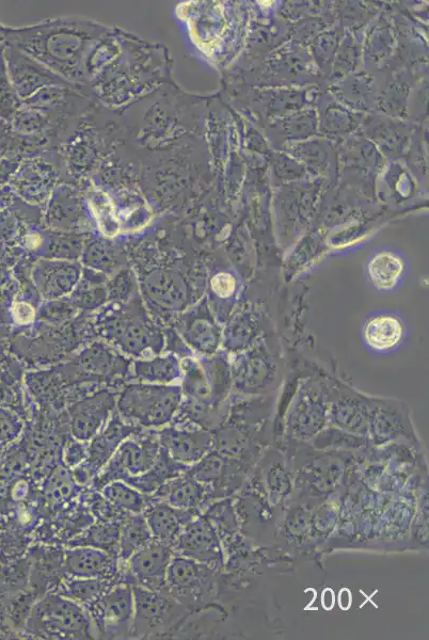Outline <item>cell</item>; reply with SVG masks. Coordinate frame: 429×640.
<instances>
[{
  "label": "cell",
  "instance_id": "obj_19",
  "mask_svg": "<svg viewBox=\"0 0 429 640\" xmlns=\"http://www.w3.org/2000/svg\"><path fill=\"white\" fill-rule=\"evenodd\" d=\"M101 493L109 504L129 514H142L148 504L147 495L122 480L107 484L101 489Z\"/></svg>",
  "mask_w": 429,
  "mask_h": 640
},
{
  "label": "cell",
  "instance_id": "obj_7",
  "mask_svg": "<svg viewBox=\"0 0 429 640\" xmlns=\"http://www.w3.org/2000/svg\"><path fill=\"white\" fill-rule=\"evenodd\" d=\"M174 551L167 544L153 539L126 560L131 585L161 591L166 587V576Z\"/></svg>",
  "mask_w": 429,
  "mask_h": 640
},
{
  "label": "cell",
  "instance_id": "obj_4",
  "mask_svg": "<svg viewBox=\"0 0 429 640\" xmlns=\"http://www.w3.org/2000/svg\"><path fill=\"white\" fill-rule=\"evenodd\" d=\"M85 610L103 636L113 639L132 637L135 607L131 584L114 585Z\"/></svg>",
  "mask_w": 429,
  "mask_h": 640
},
{
  "label": "cell",
  "instance_id": "obj_18",
  "mask_svg": "<svg viewBox=\"0 0 429 640\" xmlns=\"http://www.w3.org/2000/svg\"><path fill=\"white\" fill-rule=\"evenodd\" d=\"M154 539L143 514H127L120 523L119 558L126 562Z\"/></svg>",
  "mask_w": 429,
  "mask_h": 640
},
{
  "label": "cell",
  "instance_id": "obj_15",
  "mask_svg": "<svg viewBox=\"0 0 429 640\" xmlns=\"http://www.w3.org/2000/svg\"><path fill=\"white\" fill-rule=\"evenodd\" d=\"M189 468L171 458L164 447L161 446L153 466L146 472L136 477L124 480L142 494L151 496L157 489H160L169 480L185 473Z\"/></svg>",
  "mask_w": 429,
  "mask_h": 640
},
{
  "label": "cell",
  "instance_id": "obj_11",
  "mask_svg": "<svg viewBox=\"0 0 429 640\" xmlns=\"http://www.w3.org/2000/svg\"><path fill=\"white\" fill-rule=\"evenodd\" d=\"M206 572L195 560L174 554L166 576L165 590L188 608L196 603Z\"/></svg>",
  "mask_w": 429,
  "mask_h": 640
},
{
  "label": "cell",
  "instance_id": "obj_16",
  "mask_svg": "<svg viewBox=\"0 0 429 640\" xmlns=\"http://www.w3.org/2000/svg\"><path fill=\"white\" fill-rule=\"evenodd\" d=\"M113 405L98 398L76 406L72 411V432L76 440L87 442L98 434Z\"/></svg>",
  "mask_w": 429,
  "mask_h": 640
},
{
  "label": "cell",
  "instance_id": "obj_21",
  "mask_svg": "<svg viewBox=\"0 0 429 640\" xmlns=\"http://www.w3.org/2000/svg\"><path fill=\"white\" fill-rule=\"evenodd\" d=\"M114 585L113 580L70 578L63 584L61 595L85 608L103 597Z\"/></svg>",
  "mask_w": 429,
  "mask_h": 640
},
{
  "label": "cell",
  "instance_id": "obj_24",
  "mask_svg": "<svg viewBox=\"0 0 429 640\" xmlns=\"http://www.w3.org/2000/svg\"><path fill=\"white\" fill-rule=\"evenodd\" d=\"M87 455L88 447L77 441H72L66 447L63 459L69 468L74 469L86 460Z\"/></svg>",
  "mask_w": 429,
  "mask_h": 640
},
{
  "label": "cell",
  "instance_id": "obj_10",
  "mask_svg": "<svg viewBox=\"0 0 429 640\" xmlns=\"http://www.w3.org/2000/svg\"><path fill=\"white\" fill-rule=\"evenodd\" d=\"M115 556L92 547L78 546L68 550L63 560V569L76 579L113 580L117 574Z\"/></svg>",
  "mask_w": 429,
  "mask_h": 640
},
{
  "label": "cell",
  "instance_id": "obj_23",
  "mask_svg": "<svg viewBox=\"0 0 429 640\" xmlns=\"http://www.w3.org/2000/svg\"><path fill=\"white\" fill-rule=\"evenodd\" d=\"M403 263L390 253H381L369 265L370 276L380 290H390L402 276Z\"/></svg>",
  "mask_w": 429,
  "mask_h": 640
},
{
  "label": "cell",
  "instance_id": "obj_25",
  "mask_svg": "<svg viewBox=\"0 0 429 640\" xmlns=\"http://www.w3.org/2000/svg\"><path fill=\"white\" fill-rule=\"evenodd\" d=\"M213 290L220 297H229L235 291V281L228 274H220L213 280Z\"/></svg>",
  "mask_w": 429,
  "mask_h": 640
},
{
  "label": "cell",
  "instance_id": "obj_17",
  "mask_svg": "<svg viewBox=\"0 0 429 640\" xmlns=\"http://www.w3.org/2000/svg\"><path fill=\"white\" fill-rule=\"evenodd\" d=\"M158 442L172 459L187 467L199 461L206 451V441L202 437L179 430H165Z\"/></svg>",
  "mask_w": 429,
  "mask_h": 640
},
{
  "label": "cell",
  "instance_id": "obj_2",
  "mask_svg": "<svg viewBox=\"0 0 429 640\" xmlns=\"http://www.w3.org/2000/svg\"><path fill=\"white\" fill-rule=\"evenodd\" d=\"M26 628L40 638L86 639L92 636L91 619L85 608L61 594L47 595L35 604Z\"/></svg>",
  "mask_w": 429,
  "mask_h": 640
},
{
  "label": "cell",
  "instance_id": "obj_6",
  "mask_svg": "<svg viewBox=\"0 0 429 640\" xmlns=\"http://www.w3.org/2000/svg\"><path fill=\"white\" fill-rule=\"evenodd\" d=\"M179 403L171 391L137 390L127 393L119 409L125 419L145 427H160L167 424Z\"/></svg>",
  "mask_w": 429,
  "mask_h": 640
},
{
  "label": "cell",
  "instance_id": "obj_13",
  "mask_svg": "<svg viewBox=\"0 0 429 640\" xmlns=\"http://www.w3.org/2000/svg\"><path fill=\"white\" fill-rule=\"evenodd\" d=\"M174 554L195 560L199 563H210L217 556V541L208 523L190 521L182 531Z\"/></svg>",
  "mask_w": 429,
  "mask_h": 640
},
{
  "label": "cell",
  "instance_id": "obj_9",
  "mask_svg": "<svg viewBox=\"0 0 429 640\" xmlns=\"http://www.w3.org/2000/svg\"><path fill=\"white\" fill-rule=\"evenodd\" d=\"M132 428L120 422H111L110 425L95 435L88 446L86 460L73 469V477L79 485H87L106 466V463L114 456L119 446L131 436Z\"/></svg>",
  "mask_w": 429,
  "mask_h": 640
},
{
  "label": "cell",
  "instance_id": "obj_1",
  "mask_svg": "<svg viewBox=\"0 0 429 640\" xmlns=\"http://www.w3.org/2000/svg\"><path fill=\"white\" fill-rule=\"evenodd\" d=\"M109 32L103 25L74 18L9 29L6 36L10 46L79 87L88 84L87 60Z\"/></svg>",
  "mask_w": 429,
  "mask_h": 640
},
{
  "label": "cell",
  "instance_id": "obj_22",
  "mask_svg": "<svg viewBox=\"0 0 429 640\" xmlns=\"http://www.w3.org/2000/svg\"><path fill=\"white\" fill-rule=\"evenodd\" d=\"M120 524L102 523L94 525L83 538L76 539L72 547L86 546L119 556ZM116 557V556H115Z\"/></svg>",
  "mask_w": 429,
  "mask_h": 640
},
{
  "label": "cell",
  "instance_id": "obj_14",
  "mask_svg": "<svg viewBox=\"0 0 429 640\" xmlns=\"http://www.w3.org/2000/svg\"><path fill=\"white\" fill-rule=\"evenodd\" d=\"M204 496L202 484L187 471L169 480L157 489L150 499L165 502L173 507L190 510L197 507Z\"/></svg>",
  "mask_w": 429,
  "mask_h": 640
},
{
  "label": "cell",
  "instance_id": "obj_20",
  "mask_svg": "<svg viewBox=\"0 0 429 640\" xmlns=\"http://www.w3.org/2000/svg\"><path fill=\"white\" fill-rule=\"evenodd\" d=\"M365 340L377 350H387L400 343L403 335L402 325L394 317L380 316L365 328Z\"/></svg>",
  "mask_w": 429,
  "mask_h": 640
},
{
  "label": "cell",
  "instance_id": "obj_3",
  "mask_svg": "<svg viewBox=\"0 0 429 640\" xmlns=\"http://www.w3.org/2000/svg\"><path fill=\"white\" fill-rule=\"evenodd\" d=\"M134 595V638H154L171 633L186 615V607L166 590L155 591L132 585Z\"/></svg>",
  "mask_w": 429,
  "mask_h": 640
},
{
  "label": "cell",
  "instance_id": "obj_12",
  "mask_svg": "<svg viewBox=\"0 0 429 640\" xmlns=\"http://www.w3.org/2000/svg\"><path fill=\"white\" fill-rule=\"evenodd\" d=\"M142 514L146 518L154 539L167 544L172 549L176 546L184 527L192 521L193 516L190 510L152 500L149 496L147 507Z\"/></svg>",
  "mask_w": 429,
  "mask_h": 640
},
{
  "label": "cell",
  "instance_id": "obj_8",
  "mask_svg": "<svg viewBox=\"0 0 429 640\" xmlns=\"http://www.w3.org/2000/svg\"><path fill=\"white\" fill-rule=\"evenodd\" d=\"M7 60L8 76L22 99L46 87H77L12 46L8 47Z\"/></svg>",
  "mask_w": 429,
  "mask_h": 640
},
{
  "label": "cell",
  "instance_id": "obj_5",
  "mask_svg": "<svg viewBox=\"0 0 429 640\" xmlns=\"http://www.w3.org/2000/svg\"><path fill=\"white\" fill-rule=\"evenodd\" d=\"M161 451L158 441L148 438L127 439L93 479L95 489H101L116 480H126L146 473Z\"/></svg>",
  "mask_w": 429,
  "mask_h": 640
}]
</instances>
